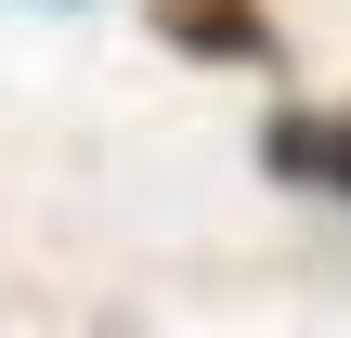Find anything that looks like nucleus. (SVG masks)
Listing matches in <instances>:
<instances>
[{
	"label": "nucleus",
	"mask_w": 351,
	"mask_h": 338,
	"mask_svg": "<svg viewBox=\"0 0 351 338\" xmlns=\"http://www.w3.org/2000/svg\"><path fill=\"white\" fill-rule=\"evenodd\" d=\"M156 39H182V52H221V65H261V52H274V26H261L247 0H156Z\"/></svg>",
	"instance_id": "f03ea898"
},
{
	"label": "nucleus",
	"mask_w": 351,
	"mask_h": 338,
	"mask_svg": "<svg viewBox=\"0 0 351 338\" xmlns=\"http://www.w3.org/2000/svg\"><path fill=\"white\" fill-rule=\"evenodd\" d=\"M261 169L300 182V195H351V117H274L261 130Z\"/></svg>",
	"instance_id": "f257e3e1"
}]
</instances>
